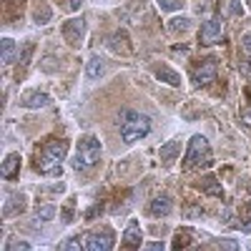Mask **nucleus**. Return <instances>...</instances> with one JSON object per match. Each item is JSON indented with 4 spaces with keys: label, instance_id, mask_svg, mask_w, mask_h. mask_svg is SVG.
<instances>
[{
    "label": "nucleus",
    "instance_id": "39448f33",
    "mask_svg": "<svg viewBox=\"0 0 251 251\" xmlns=\"http://www.w3.org/2000/svg\"><path fill=\"white\" fill-rule=\"evenodd\" d=\"M63 38L68 40L71 48H80L83 38H86V20L83 18H71L63 23Z\"/></svg>",
    "mask_w": 251,
    "mask_h": 251
},
{
    "label": "nucleus",
    "instance_id": "f3484780",
    "mask_svg": "<svg viewBox=\"0 0 251 251\" xmlns=\"http://www.w3.org/2000/svg\"><path fill=\"white\" fill-rule=\"evenodd\" d=\"M0 58H3L5 66L15 60V40L13 38H3V43H0Z\"/></svg>",
    "mask_w": 251,
    "mask_h": 251
},
{
    "label": "nucleus",
    "instance_id": "9d476101",
    "mask_svg": "<svg viewBox=\"0 0 251 251\" xmlns=\"http://www.w3.org/2000/svg\"><path fill=\"white\" fill-rule=\"evenodd\" d=\"M194 78H196V83L199 86H206V83H211L214 78H216V60H203L201 66L194 71Z\"/></svg>",
    "mask_w": 251,
    "mask_h": 251
},
{
    "label": "nucleus",
    "instance_id": "a878e982",
    "mask_svg": "<svg viewBox=\"0 0 251 251\" xmlns=\"http://www.w3.org/2000/svg\"><path fill=\"white\" fill-rule=\"evenodd\" d=\"M33 50H35V46H33V43H25V46H23V50H20V63H23V66L30 60Z\"/></svg>",
    "mask_w": 251,
    "mask_h": 251
},
{
    "label": "nucleus",
    "instance_id": "4468645a",
    "mask_svg": "<svg viewBox=\"0 0 251 251\" xmlns=\"http://www.w3.org/2000/svg\"><path fill=\"white\" fill-rule=\"evenodd\" d=\"M153 73L158 75V80H163V83H169V86H174V88H178L181 86V75L176 73V71H171L169 66H153Z\"/></svg>",
    "mask_w": 251,
    "mask_h": 251
},
{
    "label": "nucleus",
    "instance_id": "7c9ffc66",
    "mask_svg": "<svg viewBox=\"0 0 251 251\" xmlns=\"http://www.w3.org/2000/svg\"><path fill=\"white\" fill-rule=\"evenodd\" d=\"M60 249H63V251H68V249H80V244H78V241H63Z\"/></svg>",
    "mask_w": 251,
    "mask_h": 251
},
{
    "label": "nucleus",
    "instance_id": "c85d7f7f",
    "mask_svg": "<svg viewBox=\"0 0 251 251\" xmlns=\"http://www.w3.org/2000/svg\"><path fill=\"white\" fill-rule=\"evenodd\" d=\"M5 249H10V251H13V249H23V251H28V249H30V244H25V241H8V244H5Z\"/></svg>",
    "mask_w": 251,
    "mask_h": 251
},
{
    "label": "nucleus",
    "instance_id": "2f4dec72",
    "mask_svg": "<svg viewBox=\"0 0 251 251\" xmlns=\"http://www.w3.org/2000/svg\"><path fill=\"white\" fill-rule=\"evenodd\" d=\"M244 48L251 53V33H246V35H244Z\"/></svg>",
    "mask_w": 251,
    "mask_h": 251
},
{
    "label": "nucleus",
    "instance_id": "20e7f679",
    "mask_svg": "<svg viewBox=\"0 0 251 251\" xmlns=\"http://www.w3.org/2000/svg\"><path fill=\"white\" fill-rule=\"evenodd\" d=\"M201 166H211V146H208V141L203 136H194L188 141L183 169L191 171V169H201Z\"/></svg>",
    "mask_w": 251,
    "mask_h": 251
},
{
    "label": "nucleus",
    "instance_id": "412c9836",
    "mask_svg": "<svg viewBox=\"0 0 251 251\" xmlns=\"http://www.w3.org/2000/svg\"><path fill=\"white\" fill-rule=\"evenodd\" d=\"M188 25H191V20L183 18V15H178V18H174L171 23H169V30H171V33H186Z\"/></svg>",
    "mask_w": 251,
    "mask_h": 251
},
{
    "label": "nucleus",
    "instance_id": "cd10ccee",
    "mask_svg": "<svg viewBox=\"0 0 251 251\" xmlns=\"http://www.w3.org/2000/svg\"><path fill=\"white\" fill-rule=\"evenodd\" d=\"M228 10H231V15L234 18H241V3H239V0H228Z\"/></svg>",
    "mask_w": 251,
    "mask_h": 251
},
{
    "label": "nucleus",
    "instance_id": "423d86ee",
    "mask_svg": "<svg viewBox=\"0 0 251 251\" xmlns=\"http://www.w3.org/2000/svg\"><path fill=\"white\" fill-rule=\"evenodd\" d=\"M86 246L88 251H108L113 249V231L111 228H103V231H91L86 236Z\"/></svg>",
    "mask_w": 251,
    "mask_h": 251
},
{
    "label": "nucleus",
    "instance_id": "f257e3e1",
    "mask_svg": "<svg viewBox=\"0 0 251 251\" xmlns=\"http://www.w3.org/2000/svg\"><path fill=\"white\" fill-rule=\"evenodd\" d=\"M66 153H68V143L63 141V138H50V141H46V143L38 149V153H35V171L48 174V176H58Z\"/></svg>",
    "mask_w": 251,
    "mask_h": 251
},
{
    "label": "nucleus",
    "instance_id": "6e6552de",
    "mask_svg": "<svg viewBox=\"0 0 251 251\" xmlns=\"http://www.w3.org/2000/svg\"><path fill=\"white\" fill-rule=\"evenodd\" d=\"M221 33H224L221 18H211V20H206V23L201 25V43H203V46L216 43V40L221 38Z\"/></svg>",
    "mask_w": 251,
    "mask_h": 251
},
{
    "label": "nucleus",
    "instance_id": "393cba45",
    "mask_svg": "<svg viewBox=\"0 0 251 251\" xmlns=\"http://www.w3.org/2000/svg\"><path fill=\"white\" fill-rule=\"evenodd\" d=\"M55 216V206H40L38 208V219L40 221H50Z\"/></svg>",
    "mask_w": 251,
    "mask_h": 251
},
{
    "label": "nucleus",
    "instance_id": "6ab92c4d",
    "mask_svg": "<svg viewBox=\"0 0 251 251\" xmlns=\"http://www.w3.org/2000/svg\"><path fill=\"white\" fill-rule=\"evenodd\" d=\"M103 71H106V63H103V58H100V55H93V58L88 60V68H86L88 78H100Z\"/></svg>",
    "mask_w": 251,
    "mask_h": 251
},
{
    "label": "nucleus",
    "instance_id": "0eeeda50",
    "mask_svg": "<svg viewBox=\"0 0 251 251\" xmlns=\"http://www.w3.org/2000/svg\"><path fill=\"white\" fill-rule=\"evenodd\" d=\"M121 246H123V249H141V246H143V234H141V224H138L136 219H131V221H128V226H126Z\"/></svg>",
    "mask_w": 251,
    "mask_h": 251
},
{
    "label": "nucleus",
    "instance_id": "ddd939ff",
    "mask_svg": "<svg viewBox=\"0 0 251 251\" xmlns=\"http://www.w3.org/2000/svg\"><path fill=\"white\" fill-rule=\"evenodd\" d=\"M18 174H20V153H10V156L3 161V166H0V176L8 178V181H13Z\"/></svg>",
    "mask_w": 251,
    "mask_h": 251
},
{
    "label": "nucleus",
    "instance_id": "1a4fd4ad",
    "mask_svg": "<svg viewBox=\"0 0 251 251\" xmlns=\"http://www.w3.org/2000/svg\"><path fill=\"white\" fill-rule=\"evenodd\" d=\"M28 208V199L23 194H10L5 199V206H3V219H10L15 214H23Z\"/></svg>",
    "mask_w": 251,
    "mask_h": 251
},
{
    "label": "nucleus",
    "instance_id": "bb28decb",
    "mask_svg": "<svg viewBox=\"0 0 251 251\" xmlns=\"http://www.w3.org/2000/svg\"><path fill=\"white\" fill-rule=\"evenodd\" d=\"M60 5L66 8V10H71V13H73V10H78V8L83 5V0H60Z\"/></svg>",
    "mask_w": 251,
    "mask_h": 251
},
{
    "label": "nucleus",
    "instance_id": "c756f323",
    "mask_svg": "<svg viewBox=\"0 0 251 251\" xmlns=\"http://www.w3.org/2000/svg\"><path fill=\"white\" fill-rule=\"evenodd\" d=\"M216 246H219V249H239V244H236V241H228V239H221Z\"/></svg>",
    "mask_w": 251,
    "mask_h": 251
},
{
    "label": "nucleus",
    "instance_id": "9b49d317",
    "mask_svg": "<svg viewBox=\"0 0 251 251\" xmlns=\"http://www.w3.org/2000/svg\"><path fill=\"white\" fill-rule=\"evenodd\" d=\"M171 211H174V201H171V196H156V199L149 203V214L156 216V219L169 216Z\"/></svg>",
    "mask_w": 251,
    "mask_h": 251
},
{
    "label": "nucleus",
    "instance_id": "f704fd0d",
    "mask_svg": "<svg viewBox=\"0 0 251 251\" xmlns=\"http://www.w3.org/2000/svg\"><path fill=\"white\" fill-rule=\"evenodd\" d=\"M246 3H249V8H251V0H246Z\"/></svg>",
    "mask_w": 251,
    "mask_h": 251
},
{
    "label": "nucleus",
    "instance_id": "5701e85b",
    "mask_svg": "<svg viewBox=\"0 0 251 251\" xmlns=\"http://www.w3.org/2000/svg\"><path fill=\"white\" fill-rule=\"evenodd\" d=\"M201 188H203L206 194H214V196H221V186L216 183V178H214V176H206V181H203V186H201Z\"/></svg>",
    "mask_w": 251,
    "mask_h": 251
},
{
    "label": "nucleus",
    "instance_id": "a211bd4d",
    "mask_svg": "<svg viewBox=\"0 0 251 251\" xmlns=\"http://www.w3.org/2000/svg\"><path fill=\"white\" fill-rule=\"evenodd\" d=\"M108 46H111V50H116V53H131V46H128V35L126 33H116L111 40H108Z\"/></svg>",
    "mask_w": 251,
    "mask_h": 251
},
{
    "label": "nucleus",
    "instance_id": "dca6fc26",
    "mask_svg": "<svg viewBox=\"0 0 251 251\" xmlns=\"http://www.w3.org/2000/svg\"><path fill=\"white\" fill-rule=\"evenodd\" d=\"M181 151V143L174 138V141H169V143H163L161 146V151H158V156L163 158V163H174V158H176V153Z\"/></svg>",
    "mask_w": 251,
    "mask_h": 251
},
{
    "label": "nucleus",
    "instance_id": "7ed1b4c3",
    "mask_svg": "<svg viewBox=\"0 0 251 251\" xmlns=\"http://www.w3.org/2000/svg\"><path fill=\"white\" fill-rule=\"evenodd\" d=\"M100 161V141L91 133L80 136L75 146V158H73V169L75 171H88Z\"/></svg>",
    "mask_w": 251,
    "mask_h": 251
},
{
    "label": "nucleus",
    "instance_id": "72a5a7b5",
    "mask_svg": "<svg viewBox=\"0 0 251 251\" xmlns=\"http://www.w3.org/2000/svg\"><path fill=\"white\" fill-rule=\"evenodd\" d=\"M146 249H151V251H158V249H163V244H146Z\"/></svg>",
    "mask_w": 251,
    "mask_h": 251
},
{
    "label": "nucleus",
    "instance_id": "2eb2a0df",
    "mask_svg": "<svg viewBox=\"0 0 251 251\" xmlns=\"http://www.w3.org/2000/svg\"><path fill=\"white\" fill-rule=\"evenodd\" d=\"M50 18H53L50 5L46 3V0H38V3H35V10H33V20H35L38 25H48Z\"/></svg>",
    "mask_w": 251,
    "mask_h": 251
},
{
    "label": "nucleus",
    "instance_id": "473e14b6",
    "mask_svg": "<svg viewBox=\"0 0 251 251\" xmlns=\"http://www.w3.org/2000/svg\"><path fill=\"white\" fill-rule=\"evenodd\" d=\"M138 5L143 8V5H146V0H131V8H133V10H138Z\"/></svg>",
    "mask_w": 251,
    "mask_h": 251
},
{
    "label": "nucleus",
    "instance_id": "aec40b11",
    "mask_svg": "<svg viewBox=\"0 0 251 251\" xmlns=\"http://www.w3.org/2000/svg\"><path fill=\"white\" fill-rule=\"evenodd\" d=\"M23 5H25V0H5V15H8V20H15L20 13H23Z\"/></svg>",
    "mask_w": 251,
    "mask_h": 251
},
{
    "label": "nucleus",
    "instance_id": "4be33fe9",
    "mask_svg": "<svg viewBox=\"0 0 251 251\" xmlns=\"http://www.w3.org/2000/svg\"><path fill=\"white\" fill-rule=\"evenodd\" d=\"M156 3H158V8H161V10H166V13H174V10L183 8L186 0H156Z\"/></svg>",
    "mask_w": 251,
    "mask_h": 251
},
{
    "label": "nucleus",
    "instance_id": "b1692460",
    "mask_svg": "<svg viewBox=\"0 0 251 251\" xmlns=\"http://www.w3.org/2000/svg\"><path fill=\"white\" fill-rule=\"evenodd\" d=\"M188 239H191V231H188V228H183V231H178V234H176V239H174V249H186L188 244H191Z\"/></svg>",
    "mask_w": 251,
    "mask_h": 251
},
{
    "label": "nucleus",
    "instance_id": "f03ea898",
    "mask_svg": "<svg viewBox=\"0 0 251 251\" xmlns=\"http://www.w3.org/2000/svg\"><path fill=\"white\" fill-rule=\"evenodd\" d=\"M118 128H121V138L126 143H133V141H141L151 133V118L146 113H138V111H121L118 116Z\"/></svg>",
    "mask_w": 251,
    "mask_h": 251
},
{
    "label": "nucleus",
    "instance_id": "f8f14e48",
    "mask_svg": "<svg viewBox=\"0 0 251 251\" xmlns=\"http://www.w3.org/2000/svg\"><path fill=\"white\" fill-rule=\"evenodd\" d=\"M48 103H50V96L43 93V91H30L20 98V106L23 108H46Z\"/></svg>",
    "mask_w": 251,
    "mask_h": 251
}]
</instances>
